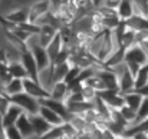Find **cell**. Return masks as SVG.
I'll use <instances>...</instances> for the list:
<instances>
[{
    "label": "cell",
    "mask_w": 148,
    "mask_h": 139,
    "mask_svg": "<svg viewBox=\"0 0 148 139\" xmlns=\"http://www.w3.org/2000/svg\"><path fill=\"white\" fill-rule=\"evenodd\" d=\"M39 115L49 123L52 128H58V126H63L65 123H66V121L59 115V113H56V112H53L52 109L49 108H46V106H42L40 108V112H39Z\"/></svg>",
    "instance_id": "8fae6325"
},
{
    "label": "cell",
    "mask_w": 148,
    "mask_h": 139,
    "mask_svg": "<svg viewBox=\"0 0 148 139\" xmlns=\"http://www.w3.org/2000/svg\"><path fill=\"white\" fill-rule=\"evenodd\" d=\"M79 139H94V136L92 135H82Z\"/></svg>",
    "instance_id": "d590c367"
},
{
    "label": "cell",
    "mask_w": 148,
    "mask_h": 139,
    "mask_svg": "<svg viewBox=\"0 0 148 139\" xmlns=\"http://www.w3.org/2000/svg\"><path fill=\"white\" fill-rule=\"evenodd\" d=\"M23 86H25V92L27 93V95H30V96L39 99V100L49 96V93L39 85V82L36 79H32V78L23 79Z\"/></svg>",
    "instance_id": "8992f818"
},
{
    "label": "cell",
    "mask_w": 148,
    "mask_h": 139,
    "mask_svg": "<svg viewBox=\"0 0 148 139\" xmlns=\"http://www.w3.org/2000/svg\"><path fill=\"white\" fill-rule=\"evenodd\" d=\"M121 62H125V49H119V50L114 52L109 56V59L105 62V65H106V67H112Z\"/></svg>",
    "instance_id": "d4e9b609"
},
{
    "label": "cell",
    "mask_w": 148,
    "mask_h": 139,
    "mask_svg": "<svg viewBox=\"0 0 148 139\" xmlns=\"http://www.w3.org/2000/svg\"><path fill=\"white\" fill-rule=\"evenodd\" d=\"M36 80L39 82V85H40L46 92L49 93L50 89H52L53 85H55V79H53V66H49V67H46V69L39 70L38 79H36Z\"/></svg>",
    "instance_id": "4fadbf2b"
},
{
    "label": "cell",
    "mask_w": 148,
    "mask_h": 139,
    "mask_svg": "<svg viewBox=\"0 0 148 139\" xmlns=\"http://www.w3.org/2000/svg\"><path fill=\"white\" fill-rule=\"evenodd\" d=\"M4 92H6V95H7L9 97H13V96H16V95H19V93H23L25 92L23 79H12V80L7 83Z\"/></svg>",
    "instance_id": "603a6c76"
},
{
    "label": "cell",
    "mask_w": 148,
    "mask_h": 139,
    "mask_svg": "<svg viewBox=\"0 0 148 139\" xmlns=\"http://www.w3.org/2000/svg\"><path fill=\"white\" fill-rule=\"evenodd\" d=\"M10 105H12L10 97L6 96V95H0V115L1 116L7 112V109L10 108Z\"/></svg>",
    "instance_id": "d6a6232c"
},
{
    "label": "cell",
    "mask_w": 148,
    "mask_h": 139,
    "mask_svg": "<svg viewBox=\"0 0 148 139\" xmlns=\"http://www.w3.org/2000/svg\"><path fill=\"white\" fill-rule=\"evenodd\" d=\"M101 99L111 108L115 110H121L125 106V100H124V95L116 91H105V92L99 93Z\"/></svg>",
    "instance_id": "5b68a950"
},
{
    "label": "cell",
    "mask_w": 148,
    "mask_h": 139,
    "mask_svg": "<svg viewBox=\"0 0 148 139\" xmlns=\"http://www.w3.org/2000/svg\"><path fill=\"white\" fill-rule=\"evenodd\" d=\"M30 122H32V125H33V131H35V135L38 136V139L43 138L50 129H52V126H50L49 123H48L39 113H38V115H30Z\"/></svg>",
    "instance_id": "7c38bea8"
},
{
    "label": "cell",
    "mask_w": 148,
    "mask_h": 139,
    "mask_svg": "<svg viewBox=\"0 0 148 139\" xmlns=\"http://www.w3.org/2000/svg\"><path fill=\"white\" fill-rule=\"evenodd\" d=\"M52 12V3L49 0H36L29 6V22L36 23V20Z\"/></svg>",
    "instance_id": "277c9868"
},
{
    "label": "cell",
    "mask_w": 148,
    "mask_h": 139,
    "mask_svg": "<svg viewBox=\"0 0 148 139\" xmlns=\"http://www.w3.org/2000/svg\"><path fill=\"white\" fill-rule=\"evenodd\" d=\"M59 33V30L50 25H46V26H42L40 27V32H39V37H40V46L46 47L49 46V43L55 39V36Z\"/></svg>",
    "instance_id": "ac0fdd59"
},
{
    "label": "cell",
    "mask_w": 148,
    "mask_h": 139,
    "mask_svg": "<svg viewBox=\"0 0 148 139\" xmlns=\"http://www.w3.org/2000/svg\"><path fill=\"white\" fill-rule=\"evenodd\" d=\"M69 93H71L69 85L66 82H56L53 85V88L50 89L49 96L52 99H55V100H59V102H63L65 103V100H66V97H68Z\"/></svg>",
    "instance_id": "9a60e30c"
},
{
    "label": "cell",
    "mask_w": 148,
    "mask_h": 139,
    "mask_svg": "<svg viewBox=\"0 0 148 139\" xmlns=\"http://www.w3.org/2000/svg\"><path fill=\"white\" fill-rule=\"evenodd\" d=\"M63 136V126H58V128H52L49 132L40 139H59Z\"/></svg>",
    "instance_id": "1f68e13d"
},
{
    "label": "cell",
    "mask_w": 148,
    "mask_h": 139,
    "mask_svg": "<svg viewBox=\"0 0 148 139\" xmlns=\"http://www.w3.org/2000/svg\"><path fill=\"white\" fill-rule=\"evenodd\" d=\"M46 50H48V55H49L50 60H52V63H53V60L65 50V49H63V39H62L60 32L55 36V39L49 43V46L46 47Z\"/></svg>",
    "instance_id": "e0dca14e"
},
{
    "label": "cell",
    "mask_w": 148,
    "mask_h": 139,
    "mask_svg": "<svg viewBox=\"0 0 148 139\" xmlns=\"http://www.w3.org/2000/svg\"><path fill=\"white\" fill-rule=\"evenodd\" d=\"M95 75H97V76H99V78H101V79L105 82V85H106L108 91H116V92H119L118 78L115 76V73H114L111 69H108V67H103V69L98 70Z\"/></svg>",
    "instance_id": "30bf717a"
},
{
    "label": "cell",
    "mask_w": 148,
    "mask_h": 139,
    "mask_svg": "<svg viewBox=\"0 0 148 139\" xmlns=\"http://www.w3.org/2000/svg\"><path fill=\"white\" fill-rule=\"evenodd\" d=\"M20 62H22V65L25 66V69H26V72H27V76L32 78V79H38L39 69H38V65H36V60H35L32 52H29V50L23 52Z\"/></svg>",
    "instance_id": "9c48e42d"
},
{
    "label": "cell",
    "mask_w": 148,
    "mask_h": 139,
    "mask_svg": "<svg viewBox=\"0 0 148 139\" xmlns=\"http://www.w3.org/2000/svg\"><path fill=\"white\" fill-rule=\"evenodd\" d=\"M147 45H148V42H147Z\"/></svg>",
    "instance_id": "f35d334b"
},
{
    "label": "cell",
    "mask_w": 148,
    "mask_h": 139,
    "mask_svg": "<svg viewBox=\"0 0 148 139\" xmlns=\"http://www.w3.org/2000/svg\"><path fill=\"white\" fill-rule=\"evenodd\" d=\"M84 85H85V86H89V88H92V89H95L98 93H102V92H105V91H108L105 82H103L99 76H97V75H94L91 79H88Z\"/></svg>",
    "instance_id": "cb8c5ba5"
},
{
    "label": "cell",
    "mask_w": 148,
    "mask_h": 139,
    "mask_svg": "<svg viewBox=\"0 0 148 139\" xmlns=\"http://www.w3.org/2000/svg\"><path fill=\"white\" fill-rule=\"evenodd\" d=\"M134 138L135 139H148L147 135H145L144 132H138V134H135V135H134Z\"/></svg>",
    "instance_id": "e575fe53"
},
{
    "label": "cell",
    "mask_w": 148,
    "mask_h": 139,
    "mask_svg": "<svg viewBox=\"0 0 148 139\" xmlns=\"http://www.w3.org/2000/svg\"><path fill=\"white\" fill-rule=\"evenodd\" d=\"M82 96H84V100L85 102H88V103H94L95 100H97V97L99 96V93L95 91V89H92V88H89V86H82Z\"/></svg>",
    "instance_id": "4316f807"
},
{
    "label": "cell",
    "mask_w": 148,
    "mask_h": 139,
    "mask_svg": "<svg viewBox=\"0 0 148 139\" xmlns=\"http://www.w3.org/2000/svg\"><path fill=\"white\" fill-rule=\"evenodd\" d=\"M125 62L135 63L143 67V66L148 65V55L141 45H134L130 49H125Z\"/></svg>",
    "instance_id": "7a4b0ae2"
},
{
    "label": "cell",
    "mask_w": 148,
    "mask_h": 139,
    "mask_svg": "<svg viewBox=\"0 0 148 139\" xmlns=\"http://www.w3.org/2000/svg\"><path fill=\"white\" fill-rule=\"evenodd\" d=\"M0 1H1V0H0Z\"/></svg>",
    "instance_id": "ab89813d"
},
{
    "label": "cell",
    "mask_w": 148,
    "mask_h": 139,
    "mask_svg": "<svg viewBox=\"0 0 148 139\" xmlns=\"http://www.w3.org/2000/svg\"><path fill=\"white\" fill-rule=\"evenodd\" d=\"M137 115H138V123L148 119V97H144L140 109L137 110Z\"/></svg>",
    "instance_id": "f546056e"
},
{
    "label": "cell",
    "mask_w": 148,
    "mask_h": 139,
    "mask_svg": "<svg viewBox=\"0 0 148 139\" xmlns=\"http://www.w3.org/2000/svg\"><path fill=\"white\" fill-rule=\"evenodd\" d=\"M108 69H111L118 79H121L127 72H130V67H128L127 62H121V63H118V65H115V66H112V67H108Z\"/></svg>",
    "instance_id": "83f0119b"
},
{
    "label": "cell",
    "mask_w": 148,
    "mask_h": 139,
    "mask_svg": "<svg viewBox=\"0 0 148 139\" xmlns=\"http://www.w3.org/2000/svg\"><path fill=\"white\" fill-rule=\"evenodd\" d=\"M124 139H135L134 136H128V138H124Z\"/></svg>",
    "instance_id": "8d00e7d4"
},
{
    "label": "cell",
    "mask_w": 148,
    "mask_h": 139,
    "mask_svg": "<svg viewBox=\"0 0 148 139\" xmlns=\"http://www.w3.org/2000/svg\"><path fill=\"white\" fill-rule=\"evenodd\" d=\"M10 100H12V103L19 105V106L25 110V113L29 115V116H30V115H38V113L40 112V108H42L39 99H36V97L27 95L26 92L19 93V95L10 97Z\"/></svg>",
    "instance_id": "6da1fadb"
},
{
    "label": "cell",
    "mask_w": 148,
    "mask_h": 139,
    "mask_svg": "<svg viewBox=\"0 0 148 139\" xmlns=\"http://www.w3.org/2000/svg\"><path fill=\"white\" fill-rule=\"evenodd\" d=\"M3 19L7 23L14 25V26L23 25V23L29 22V6H16L9 13H6L3 16Z\"/></svg>",
    "instance_id": "3957f363"
},
{
    "label": "cell",
    "mask_w": 148,
    "mask_h": 139,
    "mask_svg": "<svg viewBox=\"0 0 148 139\" xmlns=\"http://www.w3.org/2000/svg\"><path fill=\"white\" fill-rule=\"evenodd\" d=\"M0 75H1V70H0Z\"/></svg>",
    "instance_id": "74e56055"
},
{
    "label": "cell",
    "mask_w": 148,
    "mask_h": 139,
    "mask_svg": "<svg viewBox=\"0 0 148 139\" xmlns=\"http://www.w3.org/2000/svg\"><path fill=\"white\" fill-rule=\"evenodd\" d=\"M4 132H6L7 139H25L23 138V135L20 134V131L16 128V125L9 126V128H4Z\"/></svg>",
    "instance_id": "4dcf8cb0"
},
{
    "label": "cell",
    "mask_w": 148,
    "mask_h": 139,
    "mask_svg": "<svg viewBox=\"0 0 148 139\" xmlns=\"http://www.w3.org/2000/svg\"><path fill=\"white\" fill-rule=\"evenodd\" d=\"M135 91L140 93L143 97H148V85H147V86H143V88H140V89H135Z\"/></svg>",
    "instance_id": "836d02e7"
},
{
    "label": "cell",
    "mask_w": 148,
    "mask_h": 139,
    "mask_svg": "<svg viewBox=\"0 0 148 139\" xmlns=\"http://www.w3.org/2000/svg\"><path fill=\"white\" fill-rule=\"evenodd\" d=\"M25 113V110L16 105V103H12L10 108L7 109V112L3 115V126L4 128H9V126H13L16 125V122L20 119V116Z\"/></svg>",
    "instance_id": "ba28073f"
},
{
    "label": "cell",
    "mask_w": 148,
    "mask_h": 139,
    "mask_svg": "<svg viewBox=\"0 0 148 139\" xmlns=\"http://www.w3.org/2000/svg\"><path fill=\"white\" fill-rule=\"evenodd\" d=\"M118 17L121 19V22H128L130 19L134 17V3L132 0H121L118 9Z\"/></svg>",
    "instance_id": "2e32d148"
},
{
    "label": "cell",
    "mask_w": 148,
    "mask_h": 139,
    "mask_svg": "<svg viewBox=\"0 0 148 139\" xmlns=\"http://www.w3.org/2000/svg\"><path fill=\"white\" fill-rule=\"evenodd\" d=\"M7 70H9V73L13 79H26V78H29L25 66L22 65V62H14V63L7 65Z\"/></svg>",
    "instance_id": "44dd1931"
},
{
    "label": "cell",
    "mask_w": 148,
    "mask_h": 139,
    "mask_svg": "<svg viewBox=\"0 0 148 139\" xmlns=\"http://www.w3.org/2000/svg\"><path fill=\"white\" fill-rule=\"evenodd\" d=\"M40 105L52 109L53 112L59 113L65 121H68V118H69V110H68V106H66L63 102L55 100V99H52L50 96H48V97H45V99H40Z\"/></svg>",
    "instance_id": "52a82bcc"
},
{
    "label": "cell",
    "mask_w": 148,
    "mask_h": 139,
    "mask_svg": "<svg viewBox=\"0 0 148 139\" xmlns=\"http://www.w3.org/2000/svg\"><path fill=\"white\" fill-rule=\"evenodd\" d=\"M118 85H119L121 93L132 92V91H135V76L131 72H127L121 79H118Z\"/></svg>",
    "instance_id": "d6986e66"
},
{
    "label": "cell",
    "mask_w": 148,
    "mask_h": 139,
    "mask_svg": "<svg viewBox=\"0 0 148 139\" xmlns=\"http://www.w3.org/2000/svg\"><path fill=\"white\" fill-rule=\"evenodd\" d=\"M53 66V79H55V83L56 82H65L69 70H71V66L68 65V62L65 63H59V65H52Z\"/></svg>",
    "instance_id": "7402d4cb"
},
{
    "label": "cell",
    "mask_w": 148,
    "mask_h": 139,
    "mask_svg": "<svg viewBox=\"0 0 148 139\" xmlns=\"http://www.w3.org/2000/svg\"><path fill=\"white\" fill-rule=\"evenodd\" d=\"M147 85H148V65H145V66L141 67V70L135 76V89H140V88L147 86Z\"/></svg>",
    "instance_id": "484cf974"
},
{
    "label": "cell",
    "mask_w": 148,
    "mask_h": 139,
    "mask_svg": "<svg viewBox=\"0 0 148 139\" xmlns=\"http://www.w3.org/2000/svg\"><path fill=\"white\" fill-rule=\"evenodd\" d=\"M25 46H26V50L32 52L33 49H36L38 46H40V37H39V33H33L29 36V39L25 42Z\"/></svg>",
    "instance_id": "f1b7e54d"
},
{
    "label": "cell",
    "mask_w": 148,
    "mask_h": 139,
    "mask_svg": "<svg viewBox=\"0 0 148 139\" xmlns=\"http://www.w3.org/2000/svg\"><path fill=\"white\" fill-rule=\"evenodd\" d=\"M124 95V100H125V105L134 110H138L144 97L137 92V91H132V92H128V93H122Z\"/></svg>",
    "instance_id": "ffe728a7"
},
{
    "label": "cell",
    "mask_w": 148,
    "mask_h": 139,
    "mask_svg": "<svg viewBox=\"0 0 148 139\" xmlns=\"http://www.w3.org/2000/svg\"><path fill=\"white\" fill-rule=\"evenodd\" d=\"M32 55L36 60V65H38V69L42 70V69H46L52 66V60H50L49 55H48V50L42 46H38L36 49L32 50Z\"/></svg>",
    "instance_id": "5bb4252c"
}]
</instances>
